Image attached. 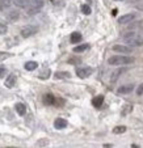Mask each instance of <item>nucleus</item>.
I'll list each match as a JSON object with an SVG mask.
<instances>
[{"label": "nucleus", "instance_id": "7c9ffc66", "mask_svg": "<svg viewBox=\"0 0 143 148\" xmlns=\"http://www.w3.org/2000/svg\"><path fill=\"white\" fill-rule=\"evenodd\" d=\"M6 75H7V68H6V67H1V66H0V79L4 77Z\"/></svg>", "mask_w": 143, "mask_h": 148}, {"label": "nucleus", "instance_id": "f8f14e48", "mask_svg": "<svg viewBox=\"0 0 143 148\" xmlns=\"http://www.w3.org/2000/svg\"><path fill=\"white\" fill-rule=\"evenodd\" d=\"M55 100L56 98L54 97L53 93H46V95L43 96V103H46V105H54Z\"/></svg>", "mask_w": 143, "mask_h": 148}, {"label": "nucleus", "instance_id": "f704fd0d", "mask_svg": "<svg viewBox=\"0 0 143 148\" xmlns=\"http://www.w3.org/2000/svg\"><path fill=\"white\" fill-rule=\"evenodd\" d=\"M138 9H140V11H143V4H140V5H138Z\"/></svg>", "mask_w": 143, "mask_h": 148}, {"label": "nucleus", "instance_id": "473e14b6", "mask_svg": "<svg viewBox=\"0 0 143 148\" xmlns=\"http://www.w3.org/2000/svg\"><path fill=\"white\" fill-rule=\"evenodd\" d=\"M102 147H104V148H112L113 145H112V144H104Z\"/></svg>", "mask_w": 143, "mask_h": 148}, {"label": "nucleus", "instance_id": "412c9836", "mask_svg": "<svg viewBox=\"0 0 143 148\" xmlns=\"http://www.w3.org/2000/svg\"><path fill=\"white\" fill-rule=\"evenodd\" d=\"M37 67H38V64H37V62H34V60L26 62L25 63V70L26 71H34Z\"/></svg>", "mask_w": 143, "mask_h": 148}, {"label": "nucleus", "instance_id": "aec40b11", "mask_svg": "<svg viewBox=\"0 0 143 148\" xmlns=\"http://www.w3.org/2000/svg\"><path fill=\"white\" fill-rule=\"evenodd\" d=\"M71 43H79V42L81 41V34L79 33V32H74L72 34H71Z\"/></svg>", "mask_w": 143, "mask_h": 148}, {"label": "nucleus", "instance_id": "9d476101", "mask_svg": "<svg viewBox=\"0 0 143 148\" xmlns=\"http://www.w3.org/2000/svg\"><path fill=\"white\" fill-rule=\"evenodd\" d=\"M67 121L63 119V118H56L55 121H54V127H55L56 130H63L67 127Z\"/></svg>", "mask_w": 143, "mask_h": 148}, {"label": "nucleus", "instance_id": "f3484780", "mask_svg": "<svg viewBox=\"0 0 143 148\" xmlns=\"http://www.w3.org/2000/svg\"><path fill=\"white\" fill-rule=\"evenodd\" d=\"M104 103V96H96L95 98L92 100V105L95 108H101V105Z\"/></svg>", "mask_w": 143, "mask_h": 148}, {"label": "nucleus", "instance_id": "2f4dec72", "mask_svg": "<svg viewBox=\"0 0 143 148\" xmlns=\"http://www.w3.org/2000/svg\"><path fill=\"white\" fill-rule=\"evenodd\" d=\"M142 93H143V83L140 84L139 87H138V89H137V95H138V96H140Z\"/></svg>", "mask_w": 143, "mask_h": 148}, {"label": "nucleus", "instance_id": "6e6552de", "mask_svg": "<svg viewBox=\"0 0 143 148\" xmlns=\"http://www.w3.org/2000/svg\"><path fill=\"white\" fill-rule=\"evenodd\" d=\"M19 18H20V12L17 9H11L7 13V20H8L9 23H16Z\"/></svg>", "mask_w": 143, "mask_h": 148}, {"label": "nucleus", "instance_id": "7ed1b4c3", "mask_svg": "<svg viewBox=\"0 0 143 148\" xmlns=\"http://www.w3.org/2000/svg\"><path fill=\"white\" fill-rule=\"evenodd\" d=\"M133 89H134V84H133V83H127V84L121 85V87L117 89V93H118V95H129V93L133 92Z\"/></svg>", "mask_w": 143, "mask_h": 148}, {"label": "nucleus", "instance_id": "6ab92c4d", "mask_svg": "<svg viewBox=\"0 0 143 148\" xmlns=\"http://www.w3.org/2000/svg\"><path fill=\"white\" fill-rule=\"evenodd\" d=\"M12 5L11 0H0V11H6V9H9Z\"/></svg>", "mask_w": 143, "mask_h": 148}, {"label": "nucleus", "instance_id": "4468645a", "mask_svg": "<svg viewBox=\"0 0 143 148\" xmlns=\"http://www.w3.org/2000/svg\"><path fill=\"white\" fill-rule=\"evenodd\" d=\"M12 3L14 4L16 7H19V8H24L26 9L29 7V0H11Z\"/></svg>", "mask_w": 143, "mask_h": 148}, {"label": "nucleus", "instance_id": "bb28decb", "mask_svg": "<svg viewBox=\"0 0 143 148\" xmlns=\"http://www.w3.org/2000/svg\"><path fill=\"white\" fill-rule=\"evenodd\" d=\"M81 12L84 14H91V7L88 4H84V5H81Z\"/></svg>", "mask_w": 143, "mask_h": 148}, {"label": "nucleus", "instance_id": "5701e85b", "mask_svg": "<svg viewBox=\"0 0 143 148\" xmlns=\"http://www.w3.org/2000/svg\"><path fill=\"white\" fill-rule=\"evenodd\" d=\"M142 25H143L142 21H134V23L131 21V24H130V26L127 29H129V30H138Z\"/></svg>", "mask_w": 143, "mask_h": 148}, {"label": "nucleus", "instance_id": "c756f323", "mask_svg": "<svg viewBox=\"0 0 143 148\" xmlns=\"http://www.w3.org/2000/svg\"><path fill=\"white\" fill-rule=\"evenodd\" d=\"M11 56V54H8V53H3V51H0V62L1 60H4V59H7V58H9Z\"/></svg>", "mask_w": 143, "mask_h": 148}, {"label": "nucleus", "instance_id": "c85d7f7f", "mask_svg": "<svg viewBox=\"0 0 143 148\" xmlns=\"http://www.w3.org/2000/svg\"><path fill=\"white\" fill-rule=\"evenodd\" d=\"M7 30H8V29H7L6 24H1V23H0V34H6Z\"/></svg>", "mask_w": 143, "mask_h": 148}, {"label": "nucleus", "instance_id": "dca6fc26", "mask_svg": "<svg viewBox=\"0 0 143 148\" xmlns=\"http://www.w3.org/2000/svg\"><path fill=\"white\" fill-rule=\"evenodd\" d=\"M6 87L7 88H13L14 85H16V76L14 75H9L8 77H7V80H6Z\"/></svg>", "mask_w": 143, "mask_h": 148}, {"label": "nucleus", "instance_id": "9b49d317", "mask_svg": "<svg viewBox=\"0 0 143 148\" xmlns=\"http://www.w3.org/2000/svg\"><path fill=\"white\" fill-rule=\"evenodd\" d=\"M133 109H134V106H133L131 103H125L124 106L121 108V114L124 115V117H126V115L131 114Z\"/></svg>", "mask_w": 143, "mask_h": 148}, {"label": "nucleus", "instance_id": "1a4fd4ad", "mask_svg": "<svg viewBox=\"0 0 143 148\" xmlns=\"http://www.w3.org/2000/svg\"><path fill=\"white\" fill-rule=\"evenodd\" d=\"M125 42H126V45L130 46V47H139V46L143 45V41L138 36L134 37V38H131V39H129V41H125Z\"/></svg>", "mask_w": 143, "mask_h": 148}, {"label": "nucleus", "instance_id": "4be33fe9", "mask_svg": "<svg viewBox=\"0 0 143 148\" xmlns=\"http://www.w3.org/2000/svg\"><path fill=\"white\" fill-rule=\"evenodd\" d=\"M29 5L36 7V8H42L43 7V0H29Z\"/></svg>", "mask_w": 143, "mask_h": 148}, {"label": "nucleus", "instance_id": "72a5a7b5", "mask_svg": "<svg viewBox=\"0 0 143 148\" xmlns=\"http://www.w3.org/2000/svg\"><path fill=\"white\" fill-rule=\"evenodd\" d=\"M138 37H139V38L143 41V32H142V33H138Z\"/></svg>", "mask_w": 143, "mask_h": 148}, {"label": "nucleus", "instance_id": "f257e3e1", "mask_svg": "<svg viewBox=\"0 0 143 148\" xmlns=\"http://www.w3.org/2000/svg\"><path fill=\"white\" fill-rule=\"evenodd\" d=\"M133 62H134V58L131 56H126L124 54H121V55H113L108 59V63L110 66H125V64H131Z\"/></svg>", "mask_w": 143, "mask_h": 148}, {"label": "nucleus", "instance_id": "423d86ee", "mask_svg": "<svg viewBox=\"0 0 143 148\" xmlns=\"http://www.w3.org/2000/svg\"><path fill=\"white\" fill-rule=\"evenodd\" d=\"M92 72H93V70L91 67H83V68H78L76 75H78L80 79H85V77L92 75Z\"/></svg>", "mask_w": 143, "mask_h": 148}, {"label": "nucleus", "instance_id": "2eb2a0df", "mask_svg": "<svg viewBox=\"0 0 143 148\" xmlns=\"http://www.w3.org/2000/svg\"><path fill=\"white\" fill-rule=\"evenodd\" d=\"M14 109H16V112H17L19 115H25L26 114V106L23 102H17L16 106H14Z\"/></svg>", "mask_w": 143, "mask_h": 148}, {"label": "nucleus", "instance_id": "a878e982", "mask_svg": "<svg viewBox=\"0 0 143 148\" xmlns=\"http://www.w3.org/2000/svg\"><path fill=\"white\" fill-rule=\"evenodd\" d=\"M38 77L39 79H49V77H50V70H49V68H47V70H43L42 73H39V75H38Z\"/></svg>", "mask_w": 143, "mask_h": 148}, {"label": "nucleus", "instance_id": "cd10ccee", "mask_svg": "<svg viewBox=\"0 0 143 148\" xmlns=\"http://www.w3.org/2000/svg\"><path fill=\"white\" fill-rule=\"evenodd\" d=\"M80 62L81 60L79 58H68V63H70V64H78Z\"/></svg>", "mask_w": 143, "mask_h": 148}, {"label": "nucleus", "instance_id": "0eeeda50", "mask_svg": "<svg viewBox=\"0 0 143 148\" xmlns=\"http://www.w3.org/2000/svg\"><path fill=\"white\" fill-rule=\"evenodd\" d=\"M124 72H126V68H122V67H120V68H117V70H114L112 73H110V83L112 84H114L116 81L118 80V77H120L121 75Z\"/></svg>", "mask_w": 143, "mask_h": 148}, {"label": "nucleus", "instance_id": "a211bd4d", "mask_svg": "<svg viewBox=\"0 0 143 148\" xmlns=\"http://www.w3.org/2000/svg\"><path fill=\"white\" fill-rule=\"evenodd\" d=\"M54 77L55 79H70L71 75H70V72H66V71H59V72L54 73Z\"/></svg>", "mask_w": 143, "mask_h": 148}, {"label": "nucleus", "instance_id": "b1692460", "mask_svg": "<svg viewBox=\"0 0 143 148\" xmlns=\"http://www.w3.org/2000/svg\"><path fill=\"white\" fill-rule=\"evenodd\" d=\"M88 49H89V45H88V43H84V45L76 46V47L74 49V51H75V53H83V51L88 50Z\"/></svg>", "mask_w": 143, "mask_h": 148}, {"label": "nucleus", "instance_id": "39448f33", "mask_svg": "<svg viewBox=\"0 0 143 148\" xmlns=\"http://www.w3.org/2000/svg\"><path fill=\"white\" fill-rule=\"evenodd\" d=\"M134 18H135V13L122 14V16L118 18V24H121V25H126V24H130L131 21H134Z\"/></svg>", "mask_w": 143, "mask_h": 148}, {"label": "nucleus", "instance_id": "f03ea898", "mask_svg": "<svg viewBox=\"0 0 143 148\" xmlns=\"http://www.w3.org/2000/svg\"><path fill=\"white\" fill-rule=\"evenodd\" d=\"M37 30H38V28L34 25H26L24 26L23 29H21V36L24 37V38H29V37L34 36V34L37 33Z\"/></svg>", "mask_w": 143, "mask_h": 148}, {"label": "nucleus", "instance_id": "20e7f679", "mask_svg": "<svg viewBox=\"0 0 143 148\" xmlns=\"http://www.w3.org/2000/svg\"><path fill=\"white\" fill-rule=\"evenodd\" d=\"M113 51H117V53L120 54H130L133 51V47H130V46L127 45H114L112 47Z\"/></svg>", "mask_w": 143, "mask_h": 148}, {"label": "nucleus", "instance_id": "c9c22d12", "mask_svg": "<svg viewBox=\"0 0 143 148\" xmlns=\"http://www.w3.org/2000/svg\"><path fill=\"white\" fill-rule=\"evenodd\" d=\"M114 1H122V0H114Z\"/></svg>", "mask_w": 143, "mask_h": 148}, {"label": "nucleus", "instance_id": "ddd939ff", "mask_svg": "<svg viewBox=\"0 0 143 148\" xmlns=\"http://www.w3.org/2000/svg\"><path fill=\"white\" fill-rule=\"evenodd\" d=\"M137 36H138L137 30H129V29H127V30L122 34V38H124V41H129V39L134 38V37H137Z\"/></svg>", "mask_w": 143, "mask_h": 148}, {"label": "nucleus", "instance_id": "393cba45", "mask_svg": "<svg viewBox=\"0 0 143 148\" xmlns=\"http://www.w3.org/2000/svg\"><path fill=\"white\" fill-rule=\"evenodd\" d=\"M125 131H126V127H125V126H116L114 129H113V132H114V134H117V135L124 134Z\"/></svg>", "mask_w": 143, "mask_h": 148}]
</instances>
